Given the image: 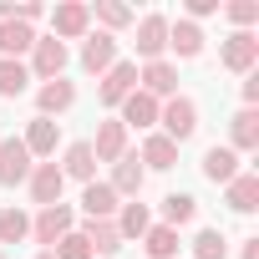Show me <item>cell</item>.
I'll list each match as a JSON object with an SVG mask.
<instances>
[{
    "mask_svg": "<svg viewBox=\"0 0 259 259\" xmlns=\"http://www.w3.org/2000/svg\"><path fill=\"white\" fill-rule=\"evenodd\" d=\"M31 239V219L21 208H0V244H21Z\"/></svg>",
    "mask_w": 259,
    "mask_h": 259,
    "instance_id": "obj_32",
    "label": "cell"
},
{
    "mask_svg": "<svg viewBox=\"0 0 259 259\" xmlns=\"http://www.w3.org/2000/svg\"><path fill=\"white\" fill-rule=\"evenodd\" d=\"M66 61H71V51L56 41V36H36V46H31V76H41V81H56L61 71H66Z\"/></svg>",
    "mask_w": 259,
    "mask_h": 259,
    "instance_id": "obj_5",
    "label": "cell"
},
{
    "mask_svg": "<svg viewBox=\"0 0 259 259\" xmlns=\"http://www.w3.org/2000/svg\"><path fill=\"white\" fill-rule=\"evenodd\" d=\"M168 51L178 61H198L203 56V31L193 21H168Z\"/></svg>",
    "mask_w": 259,
    "mask_h": 259,
    "instance_id": "obj_19",
    "label": "cell"
},
{
    "mask_svg": "<svg viewBox=\"0 0 259 259\" xmlns=\"http://www.w3.org/2000/svg\"><path fill=\"white\" fill-rule=\"evenodd\" d=\"M138 163H143V173H168V168H178V143H168L163 133H148Z\"/></svg>",
    "mask_w": 259,
    "mask_h": 259,
    "instance_id": "obj_17",
    "label": "cell"
},
{
    "mask_svg": "<svg viewBox=\"0 0 259 259\" xmlns=\"http://www.w3.org/2000/svg\"><path fill=\"white\" fill-rule=\"evenodd\" d=\"M51 254H56V259H97V254H92V244H87L76 229H71V234H66V239H61Z\"/></svg>",
    "mask_w": 259,
    "mask_h": 259,
    "instance_id": "obj_34",
    "label": "cell"
},
{
    "mask_svg": "<svg viewBox=\"0 0 259 259\" xmlns=\"http://www.w3.org/2000/svg\"><path fill=\"white\" fill-rule=\"evenodd\" d=\"M143 183H148V173H143L138 153H127V158H117V163H112V178H107V188H112L117 198H138V193H143Z\"/></svg>",
    "mask_w": 259,
    "mask_h": 259,
    "instance_id": "obj_14",
    "label": "cell"
},
{
    "mask_svg": "<svg viewBox=\"0 0 259 259\" xmlns=\"http://www.w3.org/2000/svg\"><path fill=\"white\" fill-rule=\"evenodd\" d=\"M198 168H203V178H208V183H219V188H224V183H234V178L244 173V168H239V153H234V148H224V143H213V148L203 153V163H198Z\"/></svg>",
    "mask_w": 259,
    "mask_h": 259,
    "instance_id": "obj_18",
    "label": "cell"
},
{
    "mask_svg": "<svg viewBox=\"0 0 259 259\" xmlns=\"http://www.w3.org/2000/svg\"><path fill=\"white\" fill-rule=\"evenodd\" d=\"M219 11L234 21V31H249L259 21V0H229V6H219Z\"/></svg>",
    "mask_w": 259,
    "mask_h": 259,
    "instance_id": "obj_33",
    "label": "cell"
},
{
    "mask_svg": "<svg viewBox=\"0 0 259 259\" xmlns=\"http://www.w3.org/2000/svg\"><path fill=\"white\" fill-rule=\"evenodd\" d=\"M92 16L102 21V31H107V36H117L122 26H133V21H138L127 6H117V0H97V6H92Z\"/></svg>",
    "mask_w": 259,
    "mask_h": 259,
    "instance_id": "obj_29",
    "label": "cell"
},
{
    "mask_svg": "<svg viewBox=\"0 0 259 259\" xmlns=\"http://www.w3.org/2000/svg\"><path fill=\"white\" fill-rule=\"evenodd\" d=\"M138 244L148 249V259H178V244H183V239H178V229H168V224H153V229H148Z\"/></svg>",
    "mask_w": 259,
    "mask_h": 259,
    "instance_id": "obj_27",
    "label": "cell"
},
{
    "mask_svg": "<svg viewBox=\"0 0 259 259\" xmlns=\"http://www.w3.org/2000/svg\"><path fill=\"white\" fill-rule=\"evenodd\" d=\"M117 234H122V244H133V239H143L148 229H153V213H148V203H138V198H127L122 208H117Z\"/></svg>",
    "mask_w": 259,
    "mask_h": 259,
    "instance_id": "obj_24",
    "label": "cell"
},
{
    "mask_svg": "<svg viewBox=\"0 0 259 259\" xmlns=\"http://www.w3.org/2000/svg\"><path fill=\"white\" fill-rule=\"evenodd\" d=\"M203 16H219V0H188V16H183V21H193V26H198Z\"/></svg>",
    "mask_w": 259,
    "mask_h": 259,
    "instance_id": "obj_35",
    "label": "cell"
},
{
    "mask_svg": "<svg viewBox=\"0 0 259 259\" xmlns=\"http://www.w3.org/2000/svg\"><path fill=\"white\" fill-rule=\"evenodd\" d=\"M224 203H229L234 213H244V219H249V213L259 208V173H249V168H244L234 183H224Z\"/></svg>",
    "mask_w": 259,
    "mask_h": 259,
    "instance_id": "obj_20",
    "label": "cell"
},
{
    "mask_svg": "<svg viewBox=\"0 0 259 259\" xmlns=\"http://www.w3.org/2000/svg\"><path fill=\"white\" fill-rule=\"evenodd\" d=\"M219 61H224L234 76L259 71V36H254V31H234V36H224V41H219Z\"/></svg>",
    "mask_w": 259,
    "mask_h": 259,
    "instance_id": "obj_2",
    "label": "cell"
},
{
    "mask_svg": "<svg viewBox=\"0 0 259 259\" xmlns=\"http://www.w3.org/2000/svg\"><path fill=\"white\" fill-rule=\"evenodd\" d=\"M97 81H102V87H97L102 107H122V97H127V92H138V61H112Z\"/></svg>",
    "mask_w": 259,
    "mask_h": 259,
    "instance_id": "obj_6",
    "label": "cell"
},
{
    "mask_svg": "<svg viewBox=\"0 0 259 259\" xmlns=\"http://www.w3.org/2000/svg\"><path fill=\"white\" fill-rule=\"evenodd\" d=\"M61 178H76V183H97V158H92V143H71L66 158L56 163Z\"/></svg>",
    "mask_w": 259,
    "mask_h": 259,
    "instance_id": "obj_26",
    "label": "cell"
},
{
    "mask_svg": "<svg viewBox=\"0 0 259 259\" xmlns=\"http://www.w3.org/2000/svg\"><path fill=\"white\" fill-rule=\"evenodd\" d=\"M92 158H97V163H117V158H127V127H122L117 117H107V122L97 127V138H92Z\"/></svg>",
    "mask_w": 259,
    "mask_h": 259,
    "instance_id": "obj_16",
    "label": "cell"
},
{
    "mask_svg": "<svg viewBox=\"0 0 259 259\" xmlns=\"http://www.w3.org/2000/svg\"><path fill=\"white\" fill-rule=\"evenodd\" d=\"M198 219V198L193 193H168L163 198V224L168 229H183V224H193Z\"/></svg>",
    "mask_w": 259,
    "mask_h": 259,
    "instance_id": "obj_28",
    "label": "cell"
},
{
    "mask_svg": "<svg viewBox=\"0 0 259 259\" xmlns=\"http://www.w3.org/2000/svg\"><path fill=\"white\" fill-rule=\"evenodd\" d=\"M158 127H163V138H168V143H178V148H183V143L198 133V102H193V97H183V92H178V97H168V102L158 107Z\"/></svg>",
    "mask_w": 259,
    "mask_h": 259,
    "instance_id": "obj_1",
    "label": "cell"
},
{
    "mask_svg": "<svg viewBox=\"0 0 259 259\" xmlns=\"http://www.w3.org/2000/svg\"><path fill=\"white\" fill-rule=\"evenodd\" d=\"M239 259H259V234H254V239H244V254H239Z\"/></svg>",
    "mask_w": 259,
    "mask_h": 259,
    "instance_id": "obj_37",
    "label": "cell"
},
{
    "mask_svg": "<svg viewBox=\"0 0 259 259\" xmlns=\"http://www.w3.org/2000/svg\"><path fill=\"white\" fill-rule=\"evenodd\" d=\"M122 198L107 183H81V219H117Z\"/></svg>",
    "mask_w": 259,
    "mask_h": 259,
    "instance_id": "obj_23",
    "label": "cell"
},
{
    "mask_svg": "<svg viewBox=\"0 0 259 259\" xmlns=\"http://www.w3.org/2000/svg\"><path fill=\"white\" fill-rule=\"evenodd\" d=\"M0 259H6V249H0Z\"/></svg>",
    "mask_w": 259,
    "mask_h": 259,
    "instance_id": "obj_39",
    "label": "cell"
},
{
    "mask_svg": "<svg viewBox=\"0 0 259 259\" xmlns=\"http://www.w3.org/2000/svg\"><path fill=\"white\" fill-rule=\"evenodd\" d=\"M138 92H148V97H158V102H168V97H178V66L163 56V61H148L143 71H138Z\"/></svg>",
    "mask_w": 259,
    "mask_h": 259,
    "instance_id": "obj_10",
    "label": "cell"
},
{
    "mask_svg": "<svg viewBox=\"0 0 259 259\" xmlns=\"http://www.w3.org/2000/svg\"><path fill=\"white\" fill-rule=\"evenodd\" d=\"M254 102H259V71L244 76V107H254Z\"/></svg>",
    "mask_w": 259,
    "mask_h": 259,
    "instance_id": "obj_36",
    "label": "cell"
},
{
    "mask_svg": "<svg viewBox=\"0 0 259 259\" xmlns=\"http://www.w3.org/2000/svg\"><path fill=\"white\" fill-rule=\"evenodd\" d=\"M76 234H81V239L92 244V254H102V259L122 249V234H117V224H112V219H81V224H76Z\"/></svg>",
    "mask_w": 259,
    "mask_h": 259,
    "instance_id": "obj_21",
    "label": "cell"
},
{
    "mask_svg": "<svg viewBox=\"0 0 259 259\" xmlns=\"http://www.w3.org/2000/svg\"><path fill=\"white\" fill-rule=\"evenodd\" d=\"M31 46H36V31L31 26L0 21V61H21V56H31Z\"/></svg>",
    "mask_w": 259,
    "mask_h": 259,
    "instance_id": "obj_25",
    "label": "cell"
},
{
    "mask_svg": "<svg viewBox=\"0 0 259 259\" xmlns=\"http://www.w3.org/2000/svg\"><path fill=\"white\" fill-rule=\"evenodd\" d=\"M71 229H76V208H71V203H51V208H41V213L31 219V239L46 244V249H56Z\"/></svg>",
    "mask_w": 259,
    "mask_h": 259,
    "instance_id": "obj_3",
    "label": "cell"
},
{
    "mask_svg": "<svg viewBox=\"0 0 259 259\" xmlns=\"http://www.w3.org/2000/svg\"><path fill=\"white\" fill-rule=\"evenodd\" d=\"M112 61H117V36H107V31H87V41H81V71L102 76Z\"/></svg>",
    "mask_w": 259,
    "mask_h": 259,
    "instance_id": "obj_13",
    "label": "cell"
},
{
    "mask_svg": "<svg viewBox=\"0 0 259 259\" xmlns=\"http://www.w3.org/2000/svg\"><path fill=\"white\" fill-rule=\"evenodd\" d=\"M36 259H56V254H51V249H41V254H36Z\"/></svg>",
    "mask_w": 259,
    "mask_h": 259,
    "instance_id": "obj_38",
    "label": "cell"
},
{
    "mask_svg": "<svg viewBox=\"0 0 259 259\" xmlns=\"http://www.w3.org/2000/svg\"><path fill=\"white\" fill-rule=\"evenodd\" d=\"M158 107H163V102L148 97V92H127L122 107H117V112H122L117 122H122V127H138V133H153V127H158Z\"/></svg>",
    "mask_w": 259,
    "mask_h": 259,
    "instance_id": "obj_8",
    "label": "cell"
},
{
    "mask_svg": "<svg viewBox=\"0 0 259 259\" xmlns=\"http://www.w3.org/2000/svg\"><path fill=\"white\" fill-rule=\"evenodd\" d=\"M71 107H76V81H66V76L41 81V92H36V117H61V112H71Z\"/></svg>",
    "mask_w": 259,
    "mask_h": 259,
    "instance_id": "obj_11",
    "label": "cell"
},
{
    "mask_svg": "<svg viewBox=\"0 0 259 259\" xmlns=\"http://www.w3.org/2000/svg\"><path fill=\"white\" fill-rule=\"evenodd\" d=\"M21 143H26V153H31V158H51V153H56V143H61V127H56L51 117H31Z\"/></svg>",
    "mask_w": 259,
    "mask_h": 259,
    "instance_id": "obj_22",
    "label": "cell"
},
{
    "mask_svg": "<svg viewBox=\"0 0 259 259\" xmlns=\"http://www.w3.org/2000/svg\"><path fill=\"white\" fill-rule=\"evenodd\" d=\"M224 148H234V153H259V112L254 107H239L234 117H229V143Z\"/></svg>",
    "mask_w": 259,
    "mask_h": 259,
    "instance_id": "obj_15",
    "label": "cell"
},
{
    "mask_svg": "<svg viewBox=\"0 0 259 259\" xmlns=\"http://www.w3.org/2000/svg\"><path fill=\"white\" fill-rule=\"evenodd\" d=\"M138 56H143V66L148 61H163L168 56V16H143L138 21Z\"/></svg>",
    "mask_w": 259,
    "mask_h": 259,
    "instance_id": "obj_9",
    "label": "cell"
},
{
    "mask_svg": "<svg viewBox=\"0 0 259 259\" xmlns=\"http://www.w3.org/2000/svg\"><path fill=\"white\" fill-rule=\"evenodd\" d=\"M193 259H229L224 229H198V234H193Z\"/></svg>",
    "mask_w": 259,
    "mask_h": 259,
    "instance_id": "obj_30",
    "label": "cell"
},
{
    "mask_svg": "<svg viewBox=\"0 0 259 259\" xmlns=\"http://www.w3.org/2000/svg\"><path fill=\"white\" fill-rule=\"evenodd\" d=\"M26 188H31V203L51 208V203H61L66 178H61V168H56V163H36V168H31V178H26Z\"/></svg>",
    "mask_w": 259,
    "mask_h": 259,
    "instance_id": "obj_12",
    "label": "cell"
},
{
    "mask_svg": "<svg viewBox=\"0 0 259 259\" xmlns=\"http://www.w3.org/2000/svg\"><path fill=\"white\" fill-rule=\"evenodd\" d=\"M31 153H26V143L21 138H6L0 143V188H21L26 178H31Z\"/></svg>",
    "mask_w": 259,
    "mask_h": 259,
    "instance_id": "obj_7",
    "label": "cell"
},
{
    "mask_svg": "<svg viewBox=\"0 0 259 259\" xmlns=\"http://www.w3.org/2000/svg\"><path fill=\"white\" fill-rule=\"evenodd\" d=\"M92 31V6H81V0H66V6L51 11V36L66 46V41H87Z\"/></svg>",
    "mask_w": 259,
    "mask_h": 259,
    "instance_id": "obj_4",
    "label": "cell"
},
{
    "mask_svg": "<svg viewBox=\"0 0 259 259\" xmlns=\"http://www.w3.org/2000/svg\"><path fill=\"white\" fill-rule=\"evenodd\" d=\"M31 87V71H26V61H0V97H21Z\"/></svg>",
    "mask_w": 259,
    "mask_h": 259,
    "instance_id": "obj_31",
    "label": "cell"
}]
</instances>
